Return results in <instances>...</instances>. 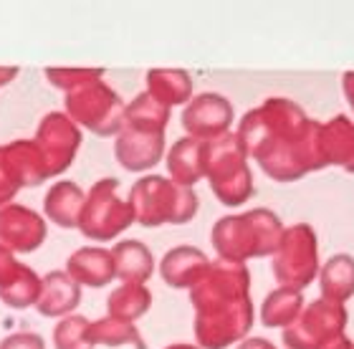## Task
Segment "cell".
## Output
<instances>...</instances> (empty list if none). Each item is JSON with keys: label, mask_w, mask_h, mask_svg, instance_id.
Masks as SVG:
<instances>
[{"label": "cell", "mask_w": 354, "mask_h": 349, "mask_svg": "<svg viewBox=\"0 0 354 349\" xmlns=\"http://www.w3.org/2000/svg\"><path fill=\"white\" fill-rule=\"evenodd\" d=\"M233 104L223 94L205 91L200 97L190 99L183 109V126L187 137L200 142H213L223 134H228L233 124Z\"/></svg>", "instance_id": "13"}, {"label": "cell", "mask_w": 354, "mask_h": 349, "mask_svg": "<svg viewBox=\"0 0 354 349\" xmlns=\"http://www.w3.org/2000/svg\"><path fill=\"white\" fill-rule=\"evenodd\" d=\"M56 349H94L91 342V321L82 314H71L53 327Z\"/></svg>", "instance_id": "28"}, {"label": "cell", "mask_w": 354, "mask_h": 349, "mask_svg": "<svg viewBox=\"0 0 354 349\" xmlns=\"http://www.w3.org/2000/svg\"><path fill=\"white\" fill-rule=\"evenodd\" d=\"M167 170L170 180L183 187H192L205 178V142L183 137L167 152Z\"/></svg>", "instance_id": "20"}, {"label": "cell", "mask_w": 354, "mask_h": 349, "mask_svg": "<svg viewBox=\"0 0 354 349\" xmlns=\"http://www.w3.org/2000/svg\"><path fill=\"white\" fill-rule=\"evenodd\" d=\"M207 266H210V261L200 248L177 245L165 253L162 263H160V276L172 289H192L205 276Z\"/></svg>", "instance_id": "17"}, {"label": "cell", "mask_w": 354, "mask_h": 349, "mask_svg": "<svg viewBox=\"0 0 354 349\" xmlns=\"http://www.w3.org/2000/svg\"><path fill=\"white\" fill-rule=\"evenodd\" d=\"M132 223L134 213L129 202L119 198V182L114 178H104L88 190L76 228L91 240L106 243L114 240L119 233H124Z\"/></svg>", "instance_id": "9"}, {"label": "cell", "mask_w": 354, "mask_h": 349, "mask_svg": "<svg viewBox=\"0 0 354 349\" xmlns=\"http://www.w3.org/2000/svg\"><path fill=\"white\" fill-rule=\"evenodd\" d=\"M0 349H46V344L36 332H18V334H10L8 339H3Z\"/></svg>", "instance_id": "29"}, {"label": "cell", "mask_w": 354, "mask_h": 349, "mask_svg": "<svg viewBox=\"0 0 354 349\" xmlns=\"http://www.w3.org/2000/svg\"><path fill=\"white\" fill-rule=\"evenodd\" d=\"M205 178L215 198L228 208L243 205L253 198V175L238 134L228 132L213 142H205Z\"/></svg>", "instance_id": "6"}, {"label": "cell", "mask_w": 354, "mask_h": 349, "mask_svg": "<svg viewBox=\"0 0 354 349\" xmlns=\"http://www.w3.org/2000/svg\"><path fill=\"white\" fill-rule=\"evenodd\" d=\"M319 147L324 167L337 164L342 170L354 175V122L344 114H337L332 122L322 124L319 132Z\"/></svg>", "instance_id": "19"}, {"label": "cell", "mask_w": 354, "mask_h": 349, "mask_svg": "<svg viewBox=\"0 0 354 349\" xmlns=\"http://www.w3.org/2000/svg\"><path fill=\"white\" fill-rule=\"evenodd\" d=\"M238 349H276L268 339H261V337H253V339H245Z\"/></svg>", "instance_id": "31"}, {"label": "cell", "mask_w": 354, "mask_h": 349, "mask_svg": "<svg viewBox=\"0 0 354 349\" xmlns=\"http://www.w3.org/2000/svg\"><path fill=\"white\" fill-rule=\"evenodd\" d=\"M33 142L44 155L48 178H56L61 172H66L74 162L76 152L82 147V129L66 114L51 112L44 117Z\"/></svg>", "instance_id": "12"}, {"label": "cell", "mask_w": 354, "mask_h": 349, "mask_svg": "<svg viewBox=\"0 0 354 349\" xmlns=\"http://www.w3.org/2000/svg\"><path fill=\"white\" fill-rule=\"evenodd\" d=\"M167 349H200V347H192V344H170Z\"/></svg>", "instance_id": "34"}, {"label": "cell", "mask_w": 354, "mask_h": 349, "mask_svg": "<svg viewBox=\"0 0 354 349\" xmlns=\"http://www.w3.org/2000/svg\"><path fill=\"white\" fill-rule=\"evenodd\" d=\"M104 71L66 91V112L76 126H86L99 137H114L122 129L124 102L102 82Z\"/></svg>", "instance_id": "7"}, {"label": "cell", "mask_w": 354, "mask_h": 349, "mask_svg": "<svg viewBox=\"0 0 354 349\" xmlns=\"http://www.w3.org/2000/svg\"><path fill=\"white\" fill-rule=\"evenodd\" d=\"M319 286H322V299L344 304L354 296V258L349 253H337L319 266Z\"/></svg>", "instance_id": "22"}, {"label": "cell", "mask_w": 354, "mask_h": 349, "mask_svg": "<svg viewBox=\"0 0 354 349\" xmlns=\"http://www.w3.org/2000/svg\"><path fill=\"white\" fill-rule=\"evenodd\" d=\"M109 317L119 321H137L140 317L149 312V306H152V294H149L147 286H142V283H124V286H119L109 294Z\"/></svg>", "instance_id": "26"}, {"label": "cell", "mask_w": 354, "mask_h": 349, "mask_svg": "<svg viewBox=\"0 0 354 349\" xmlns=\"http://www.w3.org/2000/svg\"><path fill=\"white\" fill-rule=\"evenodd\" d=\"M48 180L44 155L36 142L21 140L0 147V208L10 205L18 190Z\"/></svg>", "instance_id": "11"}, {"label": "cell", "mask_w": 354, "mask_h": 349, "mask_svg": "<svg viewBox=\"0 0 354 349\" xmlns=\"http://www.w3.org/2000/svg\"><path fill=\"white\" fill-rule=\"evenodd\" d=\"M46 233L48 225L36 210L15 202L0 208V248L10 253H30L41 248Z\"/></svg>", "instance_id": "14"}, {"label": "cell", "mask_w": 354, "mask_h": 349, "mask_svg": "<svg viewBox=\"0 0 354 349\" xmlns=\"http://www.w3.org/2000/svg\"><path fill=\"white\" fill-rule=\"evenodd\" d=\"M41 294V279L28 266L15 261V256L0 248V301L10 309H28Z\"/></svg>", "instance_id": "15"}, {"label": "cell", "mask_w": 354, "mask_h": 349, "mask_svg": "<svg viewBox=\"0 0 354 349\" xmlns=\"http://www.w3.org/2000/svg\"><path fill=\"white\" fill-rule=\"evenodd\" d=\"M273 276L281 289L304 291L319 276V240L314 228L296 223L283 231L273 253Z\"/></svg>", "instance_id": "8"}, {"label": "cell", "mask_w": 354, "mask_h": 349, "mask_svg": "<svg viewBox=\"0 0 354 349\" xmlns=\"http://www.w3.org/2000/svg\"><path fill=\"white\" fill-rule=\"evenodd\" d=\"M195 306V339L203 349H225L253 327L251 276L243 263L213 261L190 289Z\"/></svg>", "instance_id": "2"}, {"label": "cell", "mask_w": 354, "mask_h": 349, "mask_svg": "<svg viewBox=\"0 0 354 349\" xmlns=\"http://www.w3.org/2000/svg\"><path fill=\"white\" fill-rule=\"evenodd\" d=\"M347 321L349 314L344 304L317 299L311 304H304L294 324L283 329V344L288 349H324L344 337Z\"/></svg>", "instance_id": "10"}, {"label": "cell", "mask_w": 354, "mask_h": 349, "mask_svg": "<svg viewBox=\"0 0 354 349\" xmlns=\"http://www.w3.org/2000/svg\"><path fill=\"white\" fill-rule=\"evenodd\" d=\"M111 258L117 268V279L124 283H142L155 274V256L142 240H122L111 248Z\"/></svg>", "instance_id": "21"}, {"label": "cell", "mask_w": 354, "mask_h": 349, "mask_svg": "<svg viewBox=\"0 0 354 349\" xmlns=\"http://www.w3.org/2000/svg\"><path fill=\"white\" fill-rule=\"evenodd\" d=\"M322 124L309 119L291 99H266L241 119L238 140L245 155L276 182H296L304 175L324 170L319 147Z\"/></svg>", "instance_id": "1"}, {"label": "cell", "mask_w": 354, "mask_h": 349, "mask_svg": "<svg viewBox=\"0 0 354 349\" xmlns=\"http://www.w3.org/2000/svg\"><path fill=\"white\" fill-rule=\"evenodd\" d=\"M170 122V109L142 91L124 106L122 129L117 134L114 157L129 172H145L155 167L165 155V126Z\"/></svg>", "instance_id": "3"}, {"label": "cell", "mask_w": 354, "mask_h": 349, "mask_svg": "<svg viewBox=\"0 0 354 349\" xmlns=\"http://www.w3.org/2000/svg\"><path fill=\"white\" fill-rule=\"evenodd\" d=\"M84 200H86V195L79 190L76 182H68V180L56 182L46 193V200H44L46 216L51 218L53 223H59L61 228H76L79 218H82Z\"/></svg>", "instance_id": "24"}, {"label": "cell", "mask_w": 354, "mask_h": 349, "mask_svg": "<svg viewBox=\"0 0 354 349\" xmlns=\"http://www.w3.org/2000/svg\"><path fill=\"white\" fill-rule=\"evenodd\" d=\"M324 349H354V342L349 339V337H339L337 342H332L329 347H324Z\"/></svg>", "instance_id": "32"}, {"label": "cell", "mask_w": 354, "mask_h": 349, "mask_svg": "<svg viewBox=\"0 0 354 349\" xmlns=\"http://www.w3.org/2000/svg\"><path fill=\"white\" fill-rule=\"evenodd\" d=\"M79 301H82V286H76L66 271H51L41 279V294L33 306L38 314L56 319V317H68L79 306Z\"/></svg>", "instance_id": "18"}, {"label": "cell", "mask_w": 354, "mask_h": 349, "mask_svg": "<svg viewBox=\"0 0 354 349\" xmlns=\"http://www.w3.org/2000/svg\"><path fill=\"white\" fill-rule=\"evenodd\" d=\"M129 208L134 220L145 228L183 225L190 223L198 213V195L192 187L177 185L162 175H147L132 185Z\"/></svg>", "instance_id": "5"}, {"label": "cell", "mask_w": 354, "mask_h": 349, "mask_svg": "<svg viewBox=\"0 0 354 349\" xmlns=\"http://www.w3.org/2000/svg\"><path fill=\"white\" fill-rule=\"evenodd\" d=\"M66 274L76 286L102 289L117 279V268H114L109 248L88 245V248H79L76 253H71V258L66 263Z\"/></svg>", "instance_id": "16"}, {"label": "cell", "mask_w": 354, "mask_h": 349, "mask_svg": "<svg viewBox=\"0 0 354 349\" xmlns=\"http://www.w3.org/2000/svg\"><path fill=\"white\" fill-rule=\"evenodd\" d=\"M304 309L301 291L294 289H276L266 296L261 306V321L268 329H286L294 324V319Z\"/></svg>", "instance_id": "25"}, {"label": "cell", "mask_w": 354, "mask_h": 349, "mask_svg": "<svg viewBox=\"0 0 354 349\" xmlns=\"http://www.w3.org/2000/svg\"><path fill=\"white\" fill-rule=\"evenodd\" d=\"M283 223L273 210L253 208L241 216H225L213 225V245L218 256L230 263L273 256L283 236Z\"/></svg>", "instance_id": "4"}, {"label": "cell", "mask_w": 354, "mask_h": 349, "mask_svg": "<svg viewBox=\"0 0 354 349\" xmlns=\"http://www.w3.org/2000/svg\"><path fill=\"white\" fill-rule=\"evenodd\" d=\"M342 91H344V97H347L349 106H352L354 112V71H347V74L342 76Z\"/></svg>", "instance_id": "30"}, {"label": "cell", "mask_w": 354, "mask_h": 349, "mask_svg": "<svg viewBox=\"0 0 354 349\" xmlns=\"http://www.w3.org/2000/svg\"><path fill=\"white\" fill-rule=\"evenodd\" d=\"M15 76H18V68H0V86H6Z\"/></svg>", "instance_id": "33"}, {"label": "cell", "mask_w": 354, "mask_h": 349, "mask_svg": "<svg viewBox=\"0 0 354 349\" xmlns=\"http://www.w3.org/2000/svg\"><path fill=\"white\" fill-rule=\"evenodd\" d=\"M91 342H94V347L96 344H104V347H127V344H132L134 349H147L134 324L119 321L114 317L91 321Z\"/></svg>", "instance_id": "27"}, {"label": "cell", "mask_w": 354, "mask_h": 349, "mask_svg": "<svg viewBox=\"0 0 354 349\" xmlns=\"http://www.w3.org/2000/svg\"><path fill=\"white\" fill-rule=\"evenodd\" d=\"M147 94L167 109L187 104L192 99V79L183 68H152L147 74Z\"/></svg>", "instance_id": "23"}]
</instances>
